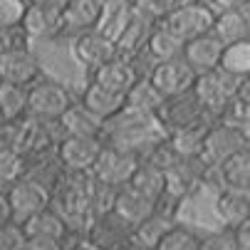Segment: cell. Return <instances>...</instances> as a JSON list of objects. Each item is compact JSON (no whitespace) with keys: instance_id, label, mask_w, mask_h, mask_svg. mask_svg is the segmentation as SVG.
I'll list each match as a JSON object with an SVG mask.
<instances>
[{"instance_id":"obj_2","label":"cell","mask_w":250,"mask_h":250,"mask_svg":"<svg viewBox=\"0 0 250 250\" xmlns=\"http://www.w3.org/2000/svg\"><path fill=\"white\" fill-rule=\"evenodd\" d=\"M213 22H216V8H210L208 0H184L159 25H164L186 45L201 35H208L213 30Z\"/></svg>"},{"instance_id":"obj_42","label":"cell","mask_w":250,"mask_h":250,"mask_svg":"<svg viewBox=\"0 0 250 250\" xmlns=\"http://www.w3.org/2000/svg\"><path fill=\"white\" fill-rule=\"evenodd\" d=\"M235 235H238V243H240V250H250V218L245 223H240L235 228Z\"/></svg>"},{"instance_id":"obj_19","label":"cell","mask_w":250,"mask_h":250,"mask_svg":"<svg viewBox=\"0 0 250 250\" xmlns=\"http://www.w3.org/2000/svg\"><path fill=\"white\" fill-rule=\"evenodd\" d=\"M223 45H235L243 40H250V10L235 8V10H221L216 13V22L210 30Z\"/></svg>"},{"instance_id":"obj_24","label":"cell","mask_w":250,"mask_h":250,"mask_svg":"<svg viewBox=\"0 0 250 250\" xmlns=\"http://www.w3.org/2000/svg\"><path fill=\"white\" fill-rule=\"evenodd\" d=\"M208 126H210V122H201V124H193L186 129H176V131L166 134V139L181 159H201Z\"/></svg>"},{"instance_id":"obj_10","label":"cell","mask_w":250,"mask_h":250,"mask_svg":"<svg viewBox=\"0 0 250 250\" xmlns=\"http://www.w3.org/2000/svg\"><path fill=\"white\" fill-rule=\"evenodd\" d=\"M40 75V62L25 45H10L0 50V80L5 84L30 87Z\"/></svg>"},{"instance_id":"obj_15","label":"cell","mask_w":250,"mask_h":250,"mask_svg":"<svg viewBox=\"0 0 250 250\" xmlns=\"http://www.w3.org/2000/svg\"><path fill=\"white\" fill-rule=\"evenodd\" d=\"M97 84L106 87V89H112L117 94H129V89L141 80L139 75V69L136 64L131 62V57H122L117 55L114 60H109L106 64H102L99 69H94V77H92Z\"/></svg>"},{"instance_id":"obj_36","label":"cell","mask_w":250,"mask_h":250,"mask_svg":"<svg viewBox=\"0 0 250 250\" xmlns=\"http://www.w3.org/2000/svg\"><path fill=\"white\" fill-rule=\"evenodd\" d=\"M27 13V0H0V32L22 27Z\"/></svg>"},{"instance_id":"obj_6","label":"cell","mask_w":250,"mask_h":250,"mask_svg":"<svg viewBox=\"0 0 250 250\" xmlns=\"http://www.w3.org/2000/svg\"><path fill=\"white\" fill-rule=\"evenodd\" d=\"M250 146V134L235 124L228 122H216L208 126L206 134V144H203V161L208 166H221L226 159H230L233 154L243 151Z\"/></svg>"},{"instance_id":"obj_47","label":"cell","mask_w":250,"mask_h":250,"mask_svg":"<svg viewBox=\"0 0 250 250\" xmlns=\"http://www.w3.org/2000/svg\"><path fill=\"white\" fill-rule=\"evenodd\" d=\"M0 84H3V80H0Z\"/></svg>"},{"instance_id":"obj_45","label":"cell","mask_w":250,"mask_h":250,"mask_svg":"<svg viewBox=\"0 0 250 250\" xmlns=\"http://www.w3.org/2000/svg\"><path fill=\"white\" fill-rule=\"evenodd\" d=\"M99 3L109 10V8H131L136 0H99Z\"/></svg>"},{"instance_id":"obj_27","label":"cell","mask_w":250,"mask_h":250,"mask_svg":"<svg viewBox=\"0 0 250 250\" xmlns=\"http://www.w3.org/2000/svg\"><path fill=\"white\" fill-rule=\"evenodd\" d=\"M126 186H131L134 191H139L141 196H146L154 203H161L164 196H166V173L159 171V168H154L146 161H141L139 168H136V173L131 176V181Z\"/></svg>"},{"instance_id":"obj_43","label":"cell","mask_w":250,"mask_h":250,"mask_svg":"<svg viewBox=\"0 0 250 250\" xmlns=\"http://www.w3.org/2000/svg\"><path fill=\"white\" fill-rule=\"evenodd\" d=\"M27 3L40 5V8H47V10H55V13H62L69 0H27Z\"/></svg>"},{"instance_id":"obj_38","label":"cell","mask_w":250,"mask_h":250,"mask_svg":"<svg viewBox=\"0 0 250 250\" xmlns=\"http://www.w3.org/2000/svg\"><path fill=\"white\" fill-rule=\"evenodd\" d=\"M27 243V235L22 230L20 223H8V226H0V250H22Z\"/></svg>"},{"instance_id":"obj_12","label":"cell","mask_w":250,"mask_h":250,"mask_svg":"<svg viewBox=\"0 0 250 250\" xmlns=\"http://www.w3.org/2000/svg\"><path fill=\"white\" fill-rule=\"evenodd\" d=\"M8 201L13 210V221L22 226L35 213H40L50 206V191L45 188V184L35 181V178H20L8 191Z\"/></svg>"},{"instance_id":"obj_26","label":"cell","mask_w":250,"mask_h":250,"mask_svg":"<svg viewBox=\"0 0 250 250\" xmlns=\"http://www.w3.org/2000/svg\"><path fill=\"white\" fill-rule=\"evenodd\" d=\"M22 230L27 238H47V240H60L67 233V223L62 221V216L57 210H52L50 206L40 213H35L32 218H27L22 223Z\"/></svg>"},{"instance_id":"obj_40","label":"cell","mask_w":250,"mask_h":250,"mask_svg":"<svg viewBox=\"0 0 250 250\" xmlns=\"http://www.w3.org/2000/svg\"><path fill=\"white\" fill-rule=\"evenodd\" d=\"M208 5H210V8H218L216 13H221V10H235V8H248V5H250V0H208Z\"/></svg>"},{"instance_id":"obj_13","label":"cell","mask_w":250,"mask_h":250,"mask_svg":"<svg viewBox=\"0 0 250 250\" xmlns=\"http://www.w3.org/2000/svg\"><path fill=\"white\" fill-rule=\"evenodd\" d=\"M106 8L99 0H69L64 10L60 13V30L69 35H82L87 30H97L104 20Z\"/></svg>"},{"instance_id":"obj_29","label":"cell","mask_w":250,"mask_h":250,"mask_svg":"<svg viewBox=\"0 0 250 250\" xmlns=\"http://www.w3.org/2000/svg\"><path fill=\"white\" fill-rule=\"evenodd\" d=\"M144 50L149 52V57L154 62H166V60L184 57V42L178 40L173 32H168L164 25H154L151 27Z\"/></svg>"},{"instance_id":"obj_20","label":"cell","mask_w":250,"mask_h":250,"mask_svg":"<svg viewBox=\"0 0 250 250\" xmlns=\"http://www.w3.org/2000/svg\"><path fill=\"white\" fill-rule=\"evenodd\" d=\"M57 124L62 126L64 136H94V139H102V131H104V122L97 114H92L82 102L69 104L67 112L60 117Z\"/></svg>"},{"instance_id":"obj_4","label":"cell","mask_w":250,"mask_h":250,"mask_svg":"<svg viewBox=\"0 0 250 250\" xmlns=\"http://www.w3.org/2000/svg\"><path fill=\"white\" fill-rule=\"evenodd\" d=\"M69 104H72V97L64 84L55 80L32 82L27 89V117L32 122H60Z\"/></svg>"},{"instance_id":"obj_39","label":"cell","mask_w":250,"mask_h":250,"mask_svg":"<svg viewBox=\"0 0 250 250\" xmlns=\"http://www.w3.org/2000/svg\"><path fill=\"white\" fill-rule=\"evenodd\" d=\"M22 250H62L60 240H47V238H27Z\"/></svg>"},{"instance_id":"obj_33","label":"cell","mask_w":250,"mask_h":250,"mask_svg":"<svg viewBox=\"0 0 250 250\" xmlns=\"http://www.w3.org/2000/svg\"><path fill=\"white\" fill-rule=\"evenodd\" d=\"M221 69L226 75L235 77L238 82L250 77V40L235 42V45H226L223 57H221Z\"/></svg>"},{"instance_id":"obj_22","label":"cell","mask_w":250,"mask_h":250,"mask_svg":"<svg viewBox=\"0 0 250 250\" xmlns=\"http://www.w3.org/2000/svg\"><path fill=\"white\" fill-rule=\"evenodd\" d=\"M156 206H159V203L149 201L146 196H141V193L134 191L131 186H122V188H117L114 208H112V210L117 213L122 221H126V223L134 228V226H139L141 221H144Z\"/></svg>"},{"instance_id":"obj_17","label":"cell","mask_w":250,"mask_h":250,"mask_svg":"<svg viewBox=\"0 0 250 250\" xmlns=\"http://www.w3.org/2000/svg\"><path fill=\"white\" fill-rule=\"evenodd\" d=\"M223 50H226V45L213 32H208V35H201V38L184 45V60L196 69V75H203V72H210V69L221 67Z\"/></svg>"},{"instance_id":"obj_16","label":"cell","mask_w":250,"mask_h":250,"mask_svg":"<svg viewBox=\"0 0 250 250\" xmlns=\"http://www.w3.org/2000/svg\"><path fill=\"white\" fill-rule=\"evenodd\" d=\"M131 226L122 221L114 210L97 216V223L89 233V240L97 250H122L131 240Z\"/></svg>"},{"instance_id":"obj_31","label":"cell","mask_w":250,"mask_h":250,"mask_svg":"<svg viewBox=\"0 0 250 250\" xmlns=\"http://www.w3.org/2000/svg\"><path fill=\"white\" fill-rule=\"evenodd\" d=\"M218 168H221V178L226 186L250 191V146L226 159Z\"/></svg>"},{"instance_id":"obj_14","label":"cell","mask_w":250,"mask_h":250,"mask_svg":"<svg viewBox=\"0 0 250 250\" xmlns=\"http://www.w3.org/2000/svg\"><path fill=\"white\" fill-rule=\"evenodd\" d=\"M206 168L208 164L203 159H181L171 171H166V196L164 198L181 201L184 196H188L196 186H201Z\"/></svg>"},{"instance_id":"obj_35","label":"cell","mask_w":250,"mask_h":250,"mask_svg":"<svg viewBox=\"0 0 250 250\" xmlns=\"http://www.w3.org/2000/svg\"><path fill=\"white\" fill-rule=\"evenodd\" d=\"M198 245H201V238L193 230H188L184 226H173L159 240V245L154 250H198Z\"/></svg>"},{"instance_id":"obj_21","label":"cell","mask_w":250,"mask_h":250,"mask_svg":"<svg viewBox=\"0 0 250 250\" xmlns=\"http://www.w3.org/2000/svg\"><path fill=\"white\" fill-rule=\"evenodd\" d=\"M82 104L87 106L92 114H97L102 122H109V119H114L126 106V97L124 94H117L112 89H106V87H102V84H97L92 80L87 84L84 94H82Z\"/></svg>"},{"instance_id":"obj_46","label":"cell","mask_w":250,"mask_h":250,"mask_svg":"<svg viewBox=\"0 0 250 250\" xmlns=\"http://www.w3.org/2000/svg\"><path fill=\"white\" fill-rule=\"evenodd\" d=\"M5 129V122H3V117H0V131H3Z\"/></svg>"},{"instance_id":"obj_7","label":"cell","mask_w":250,"mask_h":250,"mask_svg":"<svg viewBox=\"0 0 250 250\" xmlns=\"http://www.w3.org/2000/svg\"><path fill=\"white\" fill-rule=\"evenodd\" d=\"M104 141L94 136H62L57 141V159L67 173H92Z\"/></svg>"},{"instance_id":"obj_28","label":"cell","mask_w":250,"mask_h":250,"mask_svg":"<svg viewBox=\"0 0 250 250\" xmlns=\"http://www.w3.org/2000/svg\"><path fill=\"white\" fill-rule=\"evenodd\" d=\"M22 30L27 38H55L60 35V13L27 3V13L22 20Z\"/></svg>"},{"instance_id":"obj_32","label":"cell","mask_w":250,"mask_h":250,"mask_svg":"<svg viewBox=\"0 0 250 250\" xmlns=\"http://www.w3.org/2000/svg\"><path fill=\"white\" fill-rule=\"evenodd\" d=\"M20 178H25V156L8 144H0V191L8 193Z\"/></svg>"},{"instance_id":"obj_30","label":"cell","mask_w":250,"mask_h":250,"mask_svg":"<svg viewBox=\"0 0 250 250\" xmlns=\"http://www.w3.org/2000/svg\"><path fill=\"white\" fill-rule=\"evenodd\" d=\"M0 117L5 124H18L27 117V87L0 84Z\"/></svg>"},{"instance_id":"obj_3","label":"cell","mask_w":250,"mask_h":250,"mask_svg":"<svg viewBox=\"0 0 250 250\" xmlns=\"http://www.w3.org/2000/svg\"><path fill=\"white\" fill-rule=\"evenodd\" d=\"M208 117H223V112L238 97V80L226 75L223 69H210L196 77V84L191 89Z\"/></svg>"},{"instance_id":"obj_1","label":"cell","mask_w":250,"mask_h":250,"mask_svg":"<svg viewBox=\"0 0 250 250\" xmlns=\"http://www.w3.org/2000/svg\"><path fill=\"white\" fill-rule=\"evenodd\" d=\"M166 136L164 126L159 124L156 117H144V114H136L131 109H124L104 122V131H102V141L109 146H119L126 151H134L139 156H144L156 141H161Z\"/></svg>"},{"instance_id":"obj_9","label":"cell","mask_w":250,"mask_h":250,"mask_svg":"<svg viewBox=\"0 0 250 250\" xmlns=\"http://www.w3.org/2000/svg\"><path fill=\"white\" fill-rule=\"evenodd\" d=\"M156 119L164 126V131L171 134L176 129H186V126L208 122L210 117L206 114V109L201 106V102L196 99V94L188 92V94H181V97L166 99L164 106L159 109V114H156Z\"/></svg>"},{"instance_id":"obj_41","label":"cell","mask_w":250,"mask_h":250,"mask_svg":"<svg viewBox=\"0 0 250 250\" xmlns=\"http://www.w3.org/2000/svg\"><path fill=\"white\" fill-rule=\"evenodd\" d=\"M8 223H13V210H10L8 193L0 191V226H8Z\"/></svg>"},{"instance_id":"obj_8","label":"cell","mask_w":250,"mask_h":250,"mask_svg":"<svg viewBox=\"0 0 250 250\" xmlns=\"http://www.w3.org/2000/svg\"><path fill=\"white\" fill-rule=\"evenodd\" d=\"M196 69L184 60V57H176V60H166V62H156L151 69V84L161 92L164 99L171 97H181L188 94L196 84Z\"/></svg>"},{"instance_id":"obj_34","label":"cell","mask_w":250,"mask_h":250,"mask_svg":"<svg viewBox=\"0 0 250 250\" xmlns=\"http://www.w3.org/2000/svg\"><path fill=\"white\" fill-rule=\"evenodd\" d=\"M181 3H184V0H136V3L131 5V10H134L136 18L146 20L151 25H159V22L166 20V15L173 8H178Z\"/></svg>"},{"instance_id":"obj_5","label":"cell","mask_w":250,"mask_h":250,"mask_svg":"<svg viewBox=\"0 0 250 250\" xmlns=\"http://www.w3.org/2000/svg\"><path fill=\"white\" fill-rule=\"evenodd\" d=\"M139 164H141L139 154L104 144V149H102V154H99V159H97V164L92 168L94 184L122 188V186H126L131 181V176L136 173Z\"/></svg>"},{"instance_id":"obj_11","label":"cell","mask_w":250,"mask_h":250,"mask_svg":"<svg viewBox=\"0 0 250 250\" xmlns=\"http://www.w3.org/2000/svg\"><path fill=\"white\" fill-rule=\"evenodd\" d=\"M72 55L75 60L87 67V69H99L102 64H106L109 60L117 57V42L112 35H106L104 30H87L82 35H77L72 42Z\"/></svg>"},{"instance_id":"obj_37","label":"cell","mask_w":250,"mask_h":250,"mask_svg":"<svg viewBox=\"0 0 250 250\" xmlns=\"http://www.w3.org/2000/svg\"><path fill=\"white\" fill-rule=\"evenodd\" d=\"M198 250H240L235 228H223L216 233H208L206 238H201Z\"/></svg>"},{"instance_id":"obj_18","label":"cell","mask_w":250,"mask_h":250,"mask_svg":"<svg viewBox=\"0 0 250 250\" xmlns=\"http://www.w3.org/2000/svg\"><path fill=\"white\" fill-rule=\"evenodd\" d=\"M213 208H216V216L221 218V223L226 228H238L240 223H245L250 218V191L226 186L218 193Z\"/></svg>"},{"instance_id":"obj_23","label":"cell","mask_w":250,"mask_h":250,"mask_svg":"<svg viewBox=\"0 0 250 250\" xmlns=\"http://www.w3.org/2000/svg\"><path fill=\"white\" fill-rule=\"evenodd\" d=\"M173 226H176V223H173V216H171V213H166V210L161 208V203H159L139 226H134L131 240L139 243V245H144V248H149V250H154V248L159 245V240H161Z\"/></svg>"},{"instance_id":"obj_44","label":"cell","mask_w":250,"mask_h":250,"mask_svg":"<svg viewBox=\"0 0 250 250\" xmlns=\"http://www.w3.org/2000/svg\"><path fill=\"white\" fill-rule=\"evenodd\" d=\"M238 99L245 106H250V77H245V80L238 82Z\"/></svg>"},{"instance_id":"obj_25","label":"cell","mask_w":250,"mask_h":250,"mask_svg":"<svg viewBox=\"0 0 250 250\" xmlns=\"http://www.w3.org/2000/svg\"><path fill=\"white\" fill-rule=\"evenodd\" d=\"M164 97L161 92L151 84L149 77H141L126 94V109L136 112V114H144V117H156L159 109L164 106Z\"/></svg>"}]
</instances>
